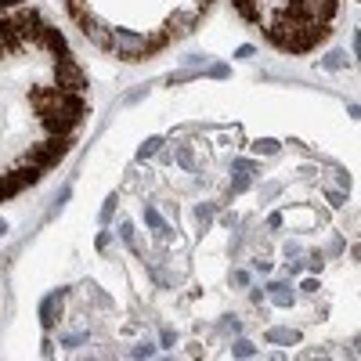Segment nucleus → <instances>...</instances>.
Instances as JSON below:
<instances>
[{
  "mask_svg": "<svg viewBox=\"0 0 361 361\" xmlns=\"http://www.w3.org/2000/svg\"><path fill=\"white\" fill-rule=\"evenodd\" d=\"M279 192H282V185H279V180H271V185H264V188H260V199H275Z\"/></svg>",
  "mask_w": 361,
  "mask_h": 361,
  "instance_id": "nucleus-32",
  "label": "nucleus"
},
{
  "mask_svg": "<svg viewBox=\"0 0 361 361\" xmlns=\"http://www.w3.org/2000/svg\"><path fill=\"white\" fill-rule=\"evenodd\" d=\"M228 73H231L228 66H209V69H206V76H214V80H224Z\"/></svg>",
  "mask_w": 361,
  "mask_h": 361,
  "instance_id": "nucleus-34",
  "label": "nucleus"
},
{
  "mask_svg": "<svg viewBox=\"0 0 361 361\" xmlns=\"http://www.w3.org/2000/svg\"><path fill=\"white\" fill-rule=\"evenodd\" d=\"M94 246H98V250H109V246H112V231H102Z\"/></svg>",
  "mask_w": 361,
  "mask_h": 361,
  "instance_id": "nucleus-37",
  "label": "nucleus"
},
{
  "mask_svg": "<svg viewBox=\"0 0 361 361\" xmlns=\"http://www.w3.org/2000/svg\"><path fill=\"white\" fill-rule=\"evenodd\" d=\"M307 22H329L336 11V0H296Z\"/></svg>",
  "mask_w": 361,
  "mask_h": 361,
  "instance_id": "nucleus-8",
  "label": "nucleus"
},
{
  "mask_svg": "<svg viewBox=\"0 0 361 361\" xmlns=\"http://www.w3.org/2000/svg\"><path fill=\"white\" fill-rule=\"evenodd\" d=\"M173 159L185 166V170H195V156H192V148H188V145H180L177 152H173Z\"/></svg>",
  "mask_w": 361,
  "mask_h": 361,
  "instance_id": "nucleus-19",
  "label": "nucleus"
},
{
  "mask_svg": "<svg viewBox=\"0 0 361 361\" xmlns=\"http://www.w3.org/2000/svg\"><path fill=\"white\" fill-rule=\"evenodd\" d=\"M8 231V221H0V235H4Z\"/></svg>",
  "mask_w": 361,
  "mask_h": 361,
  "instance_id": "nucleus-48",
  "label": "nucleus"
},
{
  "mask_svg": "<svg viewBox=\"0 0 361 361\" xmlns=\"http://www.w3.org/2000/svg\"><path fill=\"white\" fill-rule=\"evenodd\" d=\"M66 289H54L40 300V325H44V333H51V329L58 325V318H62V304H66Z\"/></svg>",
  "mask_w": 361,
  "mask_h": 361,
  "instance_id": "nucleus-6",
  "label": "nucleus"
},
{
  "mask_svg": "<svg viewBox=\"0 0 361 361\" xmlns=\"http://www.w3.org/2000/svg\"><path fill=\"white\" fill-rule=\"evenodd\" d=\"M333 180H336V188H343V192L350 188V173L347 170H333Z\"/></svg>",
  "mask_w": 361,
  "mask_h": 361,
  "instance_id": "nucleus-30",
  "label": "nucleus"
},
{
  "mask_svg": "<svg viewBox=\"0 0 361 361\" xmlns=\"http://www.w3.org/2000/svg\"><path fill=\"white\" fill-rule=\"evenodd\" d=\"M0 54H4V51H0Z\"/></svg>",
  "mask_w": 361,
  "mask_h": 361,
  "instance_id": "nucleus-49",
  "label": "nucleus"
},
{
  "mask_svg": "<svg viewBox=\"0 0 361 361\" xmlns=\"http://www.w3.org/2000/svg\"><path fill=\"white\" fill-rule=\"evenodd\" d=\"M214 214H217V206H214V202H199V206H195V221L202 224V231H206L209 221H214Z\"/></svg>",
  "mask_w": 361,
  "mask_h": 361,
  "instance_id": "nucleus-18",
  "label": "nucleus"
},
{
  "mask_svg": "<svg viewBox=\"0 0 361 361\" xmlns=\"http://www.w3.org/2000/svg\"><path fill=\"white\" fill-rule=\"evenodd\" d=\"M282 221H286L282 214H271V217H267V228H282Z\"/></svg>",
  "mask_w": 361,
  "mask_h": 361,
  "instance_id": "nucleus-42",
  "label": "nucleus"
},
{
  "mask_svg": "<svg viewBox=\"0 0 361 361\" xmlns=\"http://www.w3.org/2000/svg\"><path fill=\"white\" fill-rule=\"evenodd\" d=\"M235 58H253V47H250V44H246V47H238V51H235Z\"/></svg>",
  "mask_w": 361,
  "mask_h": 361,
  "instance_id": "nucleus-45",
  "label": "nucleus"
},
{
  "mask_svg": "<svg viewBox=\"0 0 361 361\" xmlns=\"http://www.w3.org/2000/svg\"><path fill=\"white\" fill-rule=\"evenodd\" d=\"M8 199V188H4V177H0V202H4Z\"/></svg>",
  "mask_w": 361,
  "mask_h": 361,
  "instance_id": "nucleus-46",
  "label": "nucleus"
},
{
  "mask_svg": "<svg viewBox=\"0 0 361 361\" xmlns=\"http://www.w3.org/2000/svg\"><path fill=\"white\" fill-rule=\"evenodd\" d=\"M180 62H185L188 69H199V66H206V54H185Z\"/></svg>",
  "mask_w": 361,
  "mask_h": 361,
  "instance_id": "nucleus-31",
  "label": "nucleus"
},
{
  "mask_svg": "<svg viewBox=\"0 0 361 361\" xmlns=\"http://www.w3.org/2000/svg\"><path fill=\"white\" fill-rule=\"evenodd\" d=\"M267 343L293 347V343H300V333H296V329H267Z\"/></svg>",
  "mask_w": 361,
  "mask_h": 361,
  "instance_id": "nucleus-13",
  "label": "nucleus"
},
{
  "mask_svg": "<svg viewBox=\"0 0 361 361\" xmlns=\"http://www.w3.org/2000/svg\"><path fill=\"white\" fill-rule=\"evenodd\" d=\"M145 94H148V87H137V90H134V94H127V105H134V102H141Z\"/></svg>",
  "mask_w": 361,
  "mask_h": 361,
  "instance_id": "nucleus-39",
  "label": "nucleus"
},
{
  "mask_svg": "<svg viewBox=\"0 0 361 361\" xmlns=\"http://www.w3.org/2000/svg\"><path fill=\"white\" fill-rule=\"evenodd\" d=\"M231 354H235V357H257V347H253L250 340H235V343H231Z\"/></svg>",
  "mask_w": 361,
  "mask_h": 361,
  "instance_id": "nucleus-20",
  "label": "nucleus"
},
{
  "mask_svg": "<svg viewBox=\"0 0 361 361\" xmlns=\"http://www.w3.org/2000/svg\"><path fill=\"white\" fill-rule=\"evenodd\" d=\"M76 145V134H66V137H47L40 145H29V152H25V166H37V170H51L58 166V159H62L69 148Z\"/></svg>",
  "mask_w": 361,
  "mask_h": 361,
  "instance_id": "nucleus-1",
  "label": "nucleus"
},
{
  "mask_svg": "<svg viewBox=\"0 0 361 361\" xmlns=\"http://www.w3.org/2000/svg\"><path fill=\"white\" fill-rule=\"evenodd\" d=\"M130 354H134V357H156V343H152V340H141V343H134Z\"/></svg>",
  "mask_w": 361,
  "mask_h": 361,
  "instance_id": "nucleus-26",
  "label": "nucleus"
},
{
  "mask_svg": "<svg viewBox=\"0 0 361 361\" xmlns=\"http://www.w3.org/2000/svg\"><path fill=\"white\" fill-rule=\"evenodd\" d=\"M329 253H343V238H333V243H329Z\"/></svg>",
  "mask_w": 361,
  "mask_h": 361,
  "instance_id": "nucleus-43",
  "label": "nucleus"
},
{
  "mask_svg": "<svg viewBox=\"0 0 361 361\" xmlns=\"http://www.w3.org/2000/svg\"><path fill=\"white\" fill-rule=\"evenodd\" d=\"M217 333H231V336H238V333H243V322L228 314V318H224V322L217 325Z\"/></svg>",
  "mask_w": 361,
  "mask_h": 361,
  "instance_id": "nucleus-25",
  "label": "nucleus"
},
{
  "mask_svg": "<svg viewBox=\"0 0 361 361\" xmlns=\"http://www.w3.org/2000/svg\"><path fill=\"white\" fill-rule=\"evenodd\" d=\"M62 343L66 347H80V343H87V333H62Z\"/></svg>",
  "mask_w": 361,
  "mask_h": 361,
  "instance_id": "nucleus-28",
  "label": "nucleus"
},
{
  "mask_svg": "<svg viewBox=\"0 0 361 361\" xmlns=\"http://www.w3.org/2000/svg\"><path fill=\"white\" fill-rule=\"evenodd\" d=\"M119 238H123V243H127L134 253H141V250H137V238H134V224H127V221L119 224Z\"/></svg>",
  "mask_w": 361,
  "mask_h": 361,
  "instance_id": "nucleus-23",
  "label": "nucleus"
},
{
  "mask_svg": "<svg viewBox=\"0 0 361 361\" xmlns=\"http://www.w3.org/2000/svg\"><path fill=\"white\" fill-rule=\"evenodd\" d=\"M300 271H304V264H300V260H286V275H300Z\"/></svg>",
  "mask_w": 361,
  "mask_h": 361,
  "instance_id": "nucleus-38",
  "label": "nucleus"
},
{
  "mask_svg": "<svg viewBox=\"0 0 361 361\" xmlns=\"http://www.w3.org/2000/svg\"><path fill=\"white\" fill-rule=\"evenodd\" d=\"M253 271H260V275H271V260L257 257V260H253Z\"/></svg>",
  "mask_w": 361,
  "mask_h": 361,
  "instance_id": "nucleus-36",
  "label": "nucleus"
},
{
  "mask_svg": "<svg viewBox=\"0 0 361 361\" xmlns=\"http://www.w3.org/2000/svg\"><path fill=\"white\" fill-rule=\"evenodd\" d=\"M163 145H166L163 137H148V141H145V145L137 148V163H145V159H152V156H159V152H163Z\"/></svg>",
  "mask_w": 361,
  "mask_h": 361,
  "instance_id": "nucleus-15",
  "label": "nucleus"
},
{
  "mask_svg": "<svg viewBox=\"0 0 361 361\" xmlns=\"http://www.w3.org/2000/svg\"><path fill=\"white\" fill-rule=\"evenodd\" d=\"M235 170L246 173V170H257V163H253V159H235Z\"/></svg>",
  "mask_w": 361,
  "mask_h": 361,
  "instance_id": "nucleus-40",
  "label": "nucleus"
},
{
  "mask_svg": "<svg viewBox=\"0 0 361 361\" xmlns=\"http://www.w3.org/2000/svg\"><path fill=\"white\" fill-rule=\"evenodd\" d=\"M231 4H235V11L243 15L246 22H253V25L260 22V8H257V0H231Z\"/></svg>",
  "mask_w": 361,
  "mask_h": 361,
  "instance_id": "nucleus-14",
  "label": "nucleus"
},
{
  "mask_svg": "<svg viewBox=\"0 0 361 361\" xmlns=\"http://www.w3.org/2000/svg\"><path fill=\"white\" fill-rule=\"evenodd\" d=\"M246 188H250V177H246L243 170H238V173L231 177V195H243Z\"/></svg>",
  "mask_w": 361,
  "mask_h": 361,
  "instance_id": "nucleus-27",
  "label": "nucleus"
},
{
  "mask_svg": "<svg viewBox=\"0 0 361 361\" xmlns=\"http://www.w3.org/2000/svg\"><path fill=\"white\" fill-rule=\"evenodd\" d=\"M199 76H202L199 69H180V73H170V76H166V83L173 87V83H188V80H199Z\"/></svg>",
  "mask_w": 361,
  "mask_h": 361,
  "instance_id": "nucleus-21",
  "label": "nucleus"
},
{
  "mask_svg": "<svg viewBox=\"0 0 361 361\" xmlns=\"http://www.w3.org/2000/svg\"><path fill=\"white\" fill-rule=\"evenodd\" d=\"M112 47L123 62H141L148 54V37L134 33V29H112Z\"/></svg>",
  "mask_w": 361,
  "mask_h": 361,
  "instance_id": "nucleus-3",
  "label": "nucleus"
},
{
  "mask_svg": "<svg viewBox=\"0 0 361 361\" xmlns=\"http://www.w3.org/2000/svg\"><path fill=\"white\" fill-rule=\"evenodd\" d=\"M58 98H62V87L51 83V80H44V83H37V87H29V105H33L37 116L54 112V109H58Z\"/></svg>",
  "mask_w": 361,
  "mask_h": 361,
  "instance_id": "nucleus-4",
  "label": "nucleus"
},
{
  "mask_svg": "<svg viewBox=\"0 0 361 361\" xmlns=\"http://www.w3.org/2000/svg\"><path fill=\"white\" fill-rule=\"evenodd\" d=\"M80 123H83V119H76V116H69V112H62V109H54V112L40 116V130H44L47 137H66V134H76V130H80Z\"/></svg>",
  "mask_w": 361,
  "mask_h": 361,
  "instance_id": "nucleus-5",
  "label": "nucleus"
},
{
  "mask_svg": "<svg viewBox=\"0 0 361 361\" xmlns=\"http://www.w3.org/2000/svg\"><path fill=\"white\" fill-rule=\"evenodd\" d=\"M260 300H264V289L260 286H250V304H260Z\"/></svg>",
  "mask_w": 361,
  "mask_h": 361,
  "instance_id": "nucleus-41",
  "label": "nucleus"
},
{
  "mask_svg": "<svg viewBox=\"0 0 361 361\" xmlns=\"http://www.w3.org/2000/svg\"><path fill=\"white\" fill-rule=\"evenodd\" d=\"M264 296H271V304H279V307H293V300H296V293H293L286 282H271V286H264Z\"/></svg>",
  "mask_w": 361,
  "mask_h": 361,
  "instance_id": "nucleus-11",
  "label": "nucleus"
},
{
  "mask_svg": "<svg viewBox=\"0 0 361 361\" xmlns=\"http://www.w3.org/2000/svg\"><path fill=\"white\" fill-rule=\"evenodd\" d=\"M37 44H44L51 54H58V58H62V54H69V44H66V33H62V29H54V25H47L44 22V29H40V40Z\"/></svg>",
  "mask_w": 361,
  "mask_h": 361,
  "instance_id": "nucleus-9",
  "label": "nucleus"
},
{
  "mask_svg": "<svg viewBox=\"0 0 361 361\" xmlns=\"http://www.w3.org/2000/svg\"><path fill=\"white\" fill-rule=\"evenodd\" d=\"M300 289H304V293H318V282L314 279H304V286H300Z\"/></svg>",
  "mask_w": 361,
  "mask_h": 361,
  "instance_id": "nucleus-44",
  "label": "nucleus"
},
{
  "mask_svg": "<svg viewBox=\"0 0 361 361\" xmlns=\"http://www.w3.org/2000/svg\"><path fill=\"white\" fill-rule=\"evenodd\" d=\"M58 109L69 112V116H76V119L90 116V102H87V94H69V90H62V98H58Z\"/></svg>",
  "mask_w": 361,
  "mask_h": 361,
  "instance_id": "nucleus-10",
  "label": "nucleus"
},
{
  "mask_svg": "<svg viewBox=\"0 0 361 361\" xmlns=\"http://www.w3.org/2000/svg\"><path fill=\"white\" fill-rule=\"evenodd\" d=\"M199 18H202V15H195L192 8H177V11L166 18L170 37H192L195 29H199Z\"/></svg>",
  "mask_w": 361,
  "mask_h": 361,
  "instance_id": "nucleus-7",
  "label": "nucleus"
},
{
  "mask_svg": "<svg viewBox=\"0 0 361 361\" xmlns=\"http://www.w3.org/2000/svg\"><path fill=\"white\" fill-rule=\"evenodd\" d=\"M116 206H119V195H109V199H105V206H102V214H98V221H102V224H109V221H112Z\"/></svg>",
  "mask_w": 361,
  "mask_h": 361,
  "instance_id": "nucleus-22",
  "label": "nucleus"
},
{
  "mask_svg": "<svg viewBox=\"0 0 361 361\" xmlns=\"http://www.w3.org/2000/svg\"><path fill=\"white\" fill-rule=\"evenodd\" d=\"M231 282L246 289V286H250V271H231Z\"/></svg>",
  "mask_w": 361,
  "mask_h": 361,
  "instance_id": "nucleus-33",
  "label": "nucleus"
},
{
  "mask_svg": "<svg viewBox=\"0 0 361 361\" xmlns=\"http://www.w3.org/2000/svg\"><path fill=\"white\" fill-rule=\"evenodd\" d=\"M54 83L69 90V94H87V69L73 54H62V58H54Z\"/></svg>",
  "mask_w": 361,
  "mask_h": 361,
  "instance_id": "nucleus-2",
  "label": "nucleus"
},
{
  "mask_svg": "<svg viewBox=\"0 0 361 361\" xmlns=\"http://www.w3.org/2000/svg\"><path fill=\"white\" fill-rule=\"evenodd\" d=\"M159 343H163V347H173V343H177V333H173V329H163V333H159Z\"/></svg>",
  "mask_w": 361,
  "mask_h": 361,
  "instance_id": "nucleus-35",
  "label": "nucleus"
},
{
  "mask_svg": "<svg viewBox=\"0 0 361 361\" xmlns=\"http://www.w3.org/2000/svg\"><path fill=\"white\" fill-rule=\"evenodd\" d=\"M250 148H253L257 156H279V148H282V145H279L275 137H260V141H253Z\"/></svg>",
  "mask_w": 361,
  "mask_h": 361,
  "instance_id": "nucleus-16",
  "label": "nucleus"
},
{
  "mask_svg": "<svg viewBox=\"0 0 361 361\" xmlns=\"http://www.w3.org/2000/svg\"><path fill=\"white\" fill-rule=\"evenodd\" d=\"M322 195H325V202L333 206V209L347 206V192H343V188H333V185H325V188H322Z\"/></svg>",
  "mask_w": 361,
  "mask_h": 361,
  "instance_id": "nucleus-17",
  "label": "nucleus"
},
{
  "mask_svg": "<svg viewBox=\"0 0 361 361\" xmlns=\"http://www.w3.org/2000/svg\"><path fill=\"white\" fill-rule=\"evenodd\" d=\"M15 4H22V0H0V8H15Z\"/></svg>",
  "mask_w": 361,
  "mask_h": 361,
  "instance_id": "nucleus-47",
  "label": "nucleus"
},
{
  "mask_svg": "<svg viewBox=\"0 0 361 361\" xmlns=\"http://www.w3.org/2000/svg\"><path fill=\"white\" fill-rule=\"evenodd\" d=\"M145 224L152 228V231L163 228V217H159V209H156V206H145Z\"/></svg>",
  "mask_w": 361,
  "mask_h": 361,
  "instance_id": "nucleus-24",
  "label": "nucleus"
},
{
  "mask_svg": "<svg viewBox=\"0 0 361 361\" xmlns=\"http://www.w3.org/2000/svg\"><path fill=\"white\" fill-rule=\"evenodd\" d=\"M307 267H311V271H322V267H325V253H322V250H318V253H307Z\"/></svg>",
  "mask_w": 361,
  "mask_h": 361,
  "instance_id": "nucleus-29",
  "label": "nucleus"
},
{
  "mask_svg": "<svg viewBox=\"0 0 361 361\" xmlns=\"http://www.w3.org/2000/svg\"><path fill=\"white\" fill-rule=\"evenodd\" d=\"M347 66H350L347 51H329L325 58H318V69H325V73H343Z\"/></svg>",
  "mask_w": 361,
  "mask_h": 361,
  "instance_id": "nucleus-12",
  "label": "nucleus"
}]
</instances>
